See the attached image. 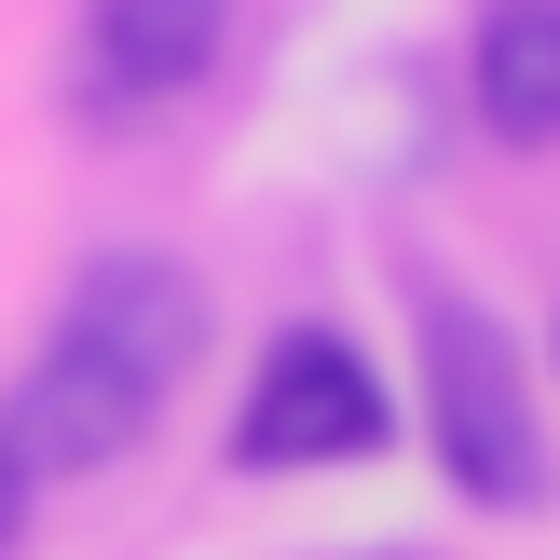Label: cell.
Instances as JSON below:
<instances>
[{"label":"cell","instance_id":"obj_1","mask_svg":"<svg viewBox=\"0 0 560 560\" xmlns=\"http://www.w3.org/2000/svg\"><path fill=\"white\" fill-rule=\"evenodd\" d=\"M410 342H424V438H438V479L465 506L520 520L547 506V410H534V370H520L506 315H479L465 288H410Z\"/></svg>","mask_w":560,"mask_h":560},{"label":"cell","instance_id":"obj_2","mask_svg":"<svg viewBox=\"0 0 560 560\" xmlns=\"http://www.w3.org/2000/svg\"><path fill=\"white\" fill-rule=\"evenodd\" d=\"M383 438H397V397H383L370 342H355V328H328V315L273 328V342H260V370H246V397H233V465H246V479L370 465Z\"/></svg>","mask_w":560,"mask_h":560},{"label":"cell","instance_id":"obj_3","mask_svg":"<svg viewBox=\"0 0 560 560\" xmlns=\"http://www.w3.org/2000/svg\"><path fill=\"white\" fill-rule=\"evenodd\" d=\"M55 328H69L82 355H109L137 397H178L191 355H206V288H191L164 246H96V260H82V288L55 301Z\"/></svg>","mask_w":560,"mask_h":560},{"label":"cell","instance_id":"obj_4","mask_svg":"<svg viewBox=\"0 0 560 560\" xmlns=\"http://www.w3.org/2000/svg\"><path fill=\"white\" fill-rule=\"evenodd\" d=\"M0 424L27 438V465L42 479H96V465H124L137 438L164 424V397H137L109 355H82L69 328H42V355H27V383H14V410Z\"/></svg>","mask_w":560,"mask_h":560},{"label":"cell","instance_id":"obj_5","mask_svg":"<svg viewBox=\"0 0 560 560\" xmlns=\"http://www.w3.org/2000/svg\"><path fill=\"white\" fill-rule=\"evenodd\" d=\"M233 55V0H82V82L96 109H164Z\"/></svg>","mask_w":560,"mask_h":560},{"label":"cell","instance_id":"obj_6","mask_svg":"<svg viewBox=\"0 0 560 560\" xmlns=\"http://www.w3.org/2000/svg\"><path fill=\"white\" fill-rule=\"evenodd\" d=\"M465 109H479L506 151H560V0H479Z\"/></svg>","mask_w":560,"mask_h":560},{"label":"cell","instance_id":"obj_7","mask_svg":"<svg viewBox=\"0 0 560 560\" xmlns=\"http://www.w3.org/2000/svg\"><path fill=\"white\" fill-rule=\"evenodd\" d=\"M27 520H42V465H27V438L0 424V560L27 547Z\"/></svg>","mask_w":560,"mask_h":560}]
</instances>
